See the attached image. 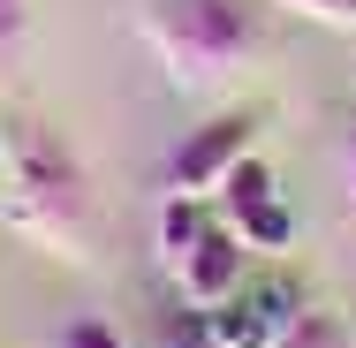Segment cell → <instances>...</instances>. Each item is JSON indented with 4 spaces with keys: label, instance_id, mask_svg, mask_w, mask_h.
I'll return each mask as SVG.
<instances>
[{
    "label": "cell",
    "instance_id": "obj_3",
    "mask_svg": "<svg viewBox=\"0 0 356 348\" xmlns=\"http://www.w3.org/2000/svg\"><path fill=\"white\" fill-rule=\"evenodd\" d=\"M250 144H258V114H250V106H243V114H213L205 129L182 137L175 167H167V182H175L182 197H205V190H220V182L250 159Z\"/></svg>",
    "mask_w": 356,
    "mask_h": 348
},
{
    "label": "cell",
    "instance_id": "obj_1",
    "mask_svg": "<svg viewBox=\"0 0 356 348\" xmlns=\"http://www.w3.org/2000/svg\"><path fill=\"white\" fill-rule=\"evenodd\" d=\"M0 212L38 250H54L69 265L91 258V182L76 167V151L38 122L0 129Z\"/></svg>",
    "mask_w": 356,
    "mask_h": 348
},
{
    "label": "cell",
    "instance_id": "obj_4",
    "mask_svg": "<svg viewBox=\"0 0 356 348\" xmlns=\"http://www.w3.org/2000/svg\"><path fill=\"white\" fill-rule=\"evenodd\" d=\"M243 258H250V242L235 235V227H205L182 258H175V280H182V295L190 303H205V310H220L227 295H243Z\"/></svg>",
    "mask_w": 356,
    "mask_h": 348
},
{
    "label": "cell",
    "instance_id": "obj_10",
    "mask_svg": "<svg viewBox=\"0 0 356 348\" xmlns=\"http://www.w3.org/2000/svg\"><path fill=\"white\" fill-rule=\"evenodd\" d=\"M341 167H349V212H356V122H349V144H341Z\"/></svg>",
    "mask_w": 356,
    "mask_h": 348
},
{
    "label": "cell",
    "instance_id": "obj_5",
    "mask_svg": "<svg viewBox=\"0 0 356 348\" xmlns=\"http://www.w3.org/2000/svg\"><path fill=\"white\" fill-rule=\"evenodd\" d=\"M205 227H213V212L197 205V197H182V190H167V205H159V250H167V265H175Z\"/></svg>",
    "mask_w": 356,
    "mask_h": 348
},
{
    "label": "cell",
    "instance_id": "obj_2",
    "mask_svg": "<svg viewBox=\"0 0 356 348\" xmlns=\"http://www.w3.org/2000/svg\"><path fill=\"white\" fill-rule=\"evenodd\" d=\"M144 46L175 91H213L258 53V8L250 0H144Z\"/></svg>",
    "mask_w": 356,
    "mask_h": 348
},
{
    "label": "cell",
    "instance_id": "obj_8",
    "mask_svg": "<svg viewBox=\"0 0 356 348\" xmlns=\"http://www.w3.org/2000/svg\"><path fill=\"white\" fill-rule=\"evenodd\" d=\"M54 348H122V333H114L106 318H76V326L54 333Z\"/></svg>",
    "mask_w": 356,
    "mask_h": 348
},
{
    "label": "cell",
    "instance_id": "obj_9",
    "mask_svg": "<svg viewBox=\"0 0 356 348\" xmlns=\"http://www.w3.org/2000/svg\"><path fill=\"white\" fill-rule=\"evenodd\" d=\"M23 31H31V0H0V61L23 46Z\"/></svg>",
    "mask_w": 356,
    "mask_h": 348
},
{
    "label": "cell",
    "instance_id": "obj_6",
    "mask_svg": "<svg viewBox=\"0 0 356 348\" xmlns=\"http://www.w3.org/2000/svg\"><path fill=\"white\" fill-rule=\"evenodd\" d=\"M273 348H349V326H341V318H326V310H296Z\"/></svg>",
    "mask_w": 356,
    "mask_h": 348
},
{
    "label": "cell",
    "instance_id": "obj_7",
    "mask_svg": "<svg viewBox=\"0 0 356 348\" xmlns=\"http://www.w3.org/2000/svg\"><path fill=\"white\" fill-rule=\"evenodd\" d=\"M281 8H296L303 23H326V31H356V0H281Z\"/></svg>",
    "mask_w": 356,
    "mask_h": 348
}]
</instances>
